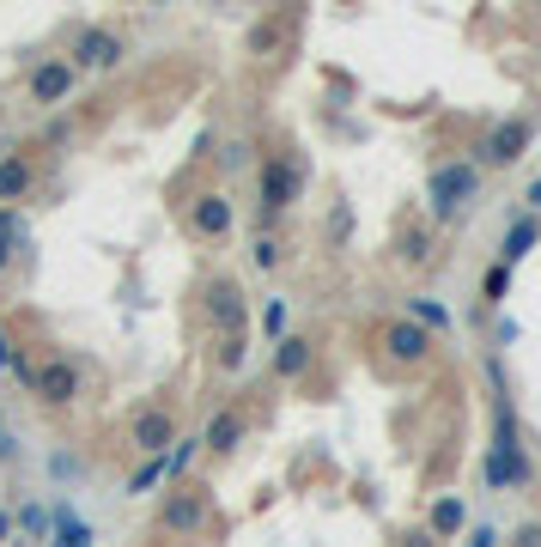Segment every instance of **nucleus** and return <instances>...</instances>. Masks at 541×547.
Segmentation results:
<instances>
[{
    "label": "nucleus",
    "instance_id": "obj_1",
    "mask_svg": "<svg viewBox=\"0 0 541 547\" xmlns=\"http://www.w3.org/2000/svg\"><path fill=\"white\" fill-rule=\"evenodd\" d=\"M31 383H37V396H43V408H67V402H80V389H86V377H80V365H73L67 353H49L37 371H31Z\"/></svg>",
    "mask_w": 541,
    "mask_h": 547
},
{
    "label": "nucleus",
    "instance_id": "obj_2",
    "mask_svg": "<svg viewBox=\"0 0 541 547\" xmlns=\"http://www.w3.org/2000/svg\"><path fill=\"white\" fill-rule=\"evenodd\" d=\"M481 189L475 165H438L432 171V219H456V207H469Z\"/></svg>",
    "mask_w": 541,
    "mask_h": 547
},
{
    "label": "nucleus",
    "instance_id": "obj_3",
    "mask_svg": "<svg viewBox=\"0 0 541 547\" xmlns=\"http://www.w3.org/2000/svg\"><path fill=\"white\" fill-rule=\"evenodd\" d=\"M207 323L219 329V341L225 335H250V304H244L238 280H213L207 286Z\"/></svg>",
    "mask_w": 541,
    "mask_h": 547
},
{
    "label": "nucleus",
    "instance_id": "obj_4",
    "mask_svg": "<svg viewBox=\"0 0 541 547\" xmlns=\"http://www.w3.org/2000/svg\"><path fill=\"white\" fill-rule=\"evenodd\" d=\"M298 183H304V171H298L292 159H268V165H262V219H268V225L298 201Z\"/></svg>",
    "mask_w": 541,
    "mask_h": 547
},
{
    "label": "nucleus",
    "instance_id": "obj_5",
    "mask_svg": "<svg viewBox=\"0 0 541 547\" xmlns=\"http://www.w3.org/2000/svg\"><path fill=\"white\" fill-rule=\"evenodd\" d=\"M122 61V37L116 31H80V37H73V73H110Z\"/></svg>",
    "mask_w": 541,
    "mask_h": 547
},
{
    "label": "nucleus",
    "instance_id": "obj_6",
    "mask_svg": "<svg viewBox=\"0 0 541 547\" xmlns=\"http://www.w3.org/2000/svg\"><path fill=\"white\" fill-rule=\"evenodd\" d=\"M201 523H207V493H201V487H177V493H165L159 529H171V535H195Z\"/></svg>",
    "mask_w": 541,
    "mask_h": 547
},
{
    "label": "nucleus",
    "instance_id": "obj_7",
    "mask_svg": "<svg viewBox=\"0 0 541 547\" xmlns=\"http://www.w3.org/2000/svg\"><path fill=\"white\" fill-rule=\"evenodd\" d=\"M535 481V468H529V456H523V444H493V456H487V487H529Z\"/></svg>",
    "mask_w": 541,
    "mask_h": 547
},
{
    "label": "nucleus",
    "instance_id": "obj_8",
    "mask_svg": "<svg viewBox=\"0 0 541 547\" xmlns=\"http://www.w3.org/2000/svg\"><path fill=\"white\" fill-rule=\"evenodd\" d=\"M523 146H529V122H523V116H511V122H499V128L487 134L481 159H487V165H517V159H523Z\"/></svg>",
    "mask_w": 541,
    "mask_h": 547
},
{
    "label": "nucleus",
    "instance_id": "obj_9",
    "mask_svg": "<svg viewBox=\"0 0 541 547\" xmlns=\"http://www.w3.org/2000/svg\"><path fill=\"white\" fill-rule=\"evenodd\" d=\"M134 444H140L146 456H165V450L177 444V420H171V408H146V414L134 420Z\"/></svg>",
    "mask_w": 541,
    "mask_h": 547
},
{
    "label": "nucleus",
    "instance_id": "obj_10",
    "mask_svg": "<svg viewBox=\"0 0 541 547\" xmlns=\"http://www.w3.org/2000/svg\"><path fill=\"white\" fill-rule=\"evenodd\" d=\"M73 80H80V73H73V61H43V67L31 73V98H37V104H67Z\"/></svg>",
    "mask_w": 541,
    "mask_h": 547
},
{
    "label": "nucleus",
    "instance_id": "obj_11",
    "mask_svg": "<svg viewBox=\"0 0 541 547\" xmlns=\"http://www.w3.org/2000/svg\"><path fill=\"white\" fill-rule=\"evenodd\" d=\"M189 225H195V238H225V231H231V201H225L219 189H213V195H195Z\"/></svg>",
    "mask_w": 541,
    "mask_h": 547
},
{
    "label": "nucleus",
    "instance_id": "obj_12",
    "mask_svg": "<svg viewBox=\"0 0 541 547\" xmlns=\"http://www.w3.org/2000/svg\"><path fill=\"white\" fill-rule=\"evenodd\" d=\"M383 347H390L396 359H408V365H420V359L432 353V335H426L420 323H408V317H402V323H390V329H383Z\"/></svg>",
    "mask_w": 541,
    "mask_h": 547
},
{
    "label": "nucleus",
    "instance_id": "obj_13",
    "mask_svg": "<svg viewBox=\"0 0 541 547\" xmlns=\"http://www.w3.org/2000/svg\"><path fill=\"white\" fill-rule=\"evenodd\" d=\"M535 244H541V219H535V213H523V219L505 231V244H499V262H505V268H517V262H523Z\"/></svg>",
    "mask_w": 541,
    "mask_h": 547
},
{
    "label": "nucleus",
    "instance_id": "obj_14",
    "mask_svg": "<svg viewBox=\"0 0 541 547\" xmlns=\"http://www.w3.org/2000/svg\"><path fill=\"white\" fill-rule=\"evenodd\" d=\"M37 183V165L25 159V152H13V159H0V201H25Z\"/></svg>",
    "mask_w": 541,
    "mask_h": 547
},
{
    "label": "nucleus",
    "instance_id": "obj_15",
    "mask_svg": "<svg viewBox=\"0 0 541 547\" xmlns=\"http://www.w3.org/2000/svg\"><path fill=\"white\" fill-rule=\"evenodd\" d=\"M238 438H244V414H238V408H219V414L207 420V432H201V444L219 450V456H225V450H238Z\"/></svg>",
    "mask_w": 541,
    "mask_h": 547
},
{
    "label": "nucleus",
    "instance_id": "obj_16",
    "mask_svg": "<svg viewBox=\"0 0 541 547\" xmlns=\"http://www.w3.org/2000/svg\"><path fill=\"white\" fill-rule=\"evenodd\" d=\"M274 371L280 377H304V371H311V341H304V335H280L274 341Z\"/></svg>",
    "mask_w": 541,
    "mask_h": 547
},
{
    "label": "nucleus",
    "instance_id": "obj_17",
    "mask_svg": "<svg viewBox=\"0 0 541 547\" xmlns=\"http://www.w3.org/2000/svg\"><path fill=\"white\" fill-rule=\"evenodd\" d=\"M462 523H469V505H462L456 493H444V499L432 505V523H426V529H432V541H444V535H462Z\"/></svg>",
    "mask_w": 541,
    "mask_h": 547
},
{
    "label": "nucleus",
    "instance_id": "obj_18",
    "mask_svg": "<svg viewBox=\"0 0 541 547\" xmlns=\"http://www.w3.org/2000/svg\"><path fill=\"white\" fill-rule=\"evenodd\" d=\"M165 475H171V468H165V456H146V462L134 468V475H128V487H122V493H128V499H146V493L159 487Z\"/></svg>",
    "mask_w": 541,
    "mask_h": 547
},
{
    "label": "nucleus",
    "instance_id": "obj_19",
    "mask_svg": "<svg viewBox=\"0 0 541 547\" xmlns=\"http://www.w3.org/2000/svg\"><path fill=\"white\" fill-rule=\"evenodd\" d=\"M49 523L61 529V535H55V547H92V529H86L80 517H73L67 505H55V511H49Z\"/></svg>",
    "mask_w": 541,
    "mask_h": 547
},
{
    "label": "nucleus",
    "instance_id": "obj_20",
    "mask_svg": "<svg viewBox=\"0 0 541 547\" xmlns=\"http://www.w3.org/2000/svg\"><path fill=\"white\" fill-rule=\"evenodd\" d=\"M408 323H420L426 335H432V329L444 335V329H450V310H444L438 298H408Z\"/></svg>",
    "mask_w": 541,
    "mask_h": 547
},
{
    "label": "nucleus",
    "instance_id": "obj_21",
    "mask_svg": "<svg viewBox=\"0 0 541 547\" xmlns=\"http://www.w3.org/2000/svg\"><path fill=\"white\" fill-rule=\"evenodd\" d=\"M244 359H250V335H225L219 341V371H244Z\"/></svg>",
    "mask_w": 541,
    "mask_h": 547
},
{
    "label": "nucleus",
    "instance_id": "obj_22",
    "mask_svg": "<svg viewBox=\"0 0 541 547\" xmlns=\"http://www.w3.org/2000/svg\"><path fill=\"white\" fill-rule=\"evenodd\" d=\"M505 292H511V268H505V262H493V268H487V280H481V298H487V304H505Z\"/></svg>",
    "mask_w": 541,
    "mask_h": 547
},
{
    "label": "nucleus",
    "instance_id": "obj_23",
    "mask_svg": "<svg viewBox=\"0 0 541 547\" xmlns=\"http://www.w3.org/2000/svg\"><path fill=\"white\" fill-rule=\"evenodd\" d=\"M13 238H19V213H13V207H0V268L13 262Z\"/></svg>",
    "mask_w": 541,
    "mask_h": 547
},
{
    "label": "nucleus",
    "instance_id": "obj_24",
    "mask_svg": "<svg viewBox=\"0 0 541 547\" xmlns=\"http://www.w3.org/2000/svg\"><path fill=\"white\" fill-rule=\"evenodd\" d=\"M13 523H19L25 535H43V529H49V505H37V499H31V505H25V511H19Z\"/></svg>",
    "mask_w": 541,
    "mask_h": 547
},
{
    "label": "nucleus",
    "instance_id": "obj_25",
    "mask_svg": "<svg viewBox=\"0 0 541 547\" xmlns=\"http://www.w3.org/2000/svg\"><path fill=\"white\" fill-rule=\"evenodd\" d=\"M250 256H256V268H262V274H274V268H280V244H274V238H256V250H250Z\"/></svg>",
    "mask_w": 541,
    "mask_h": 547
},
{
    "label": "nucleus",
    "instance_id": "obj_26",
    "mask_svg": "<svg viewBox=\"0 0 541 547\" xmlns=\"http://www.w3.org/2000/svg\"><path fill=\"white\" fill-rule=\"evenodd\" d=\"M219 165H225V171H238V165H250V146H244V140H231V146L219 152Z\"/></svg>",
    "mask_w": 541,
    "mask_h": 547
},
{
    "label": "nucleus",
    "instance_id": "obj_27",
    "mask_svg": "<svg viewBox=\"0 0 541 547\" xmlns=\"http://www.w3.org/2000/svg\"><path fill=\"white\" fill-rule=\"evenodd\" d=\"M262 323H268V335H280V329H286V298H268V310H262Z\"/></svg>",
    "mask_w": 541,
    "mask_h": 547
},
{
    "label": "nucleus",
    "instance_id": "obj_28",
    "mask_svg": "<svg viewBox=\"0 0 541 547\" xmlns=\"http://www.w3.org/2000/svg\"><path fill=\"white\" fill-rule=\"evenodd\" d=\"M462 547H499V529H493V523H475V529H469V541H462Z\"/></svg>",
    "mask_w": 541,
    "mask_h": 547
},
{
    "label": "nucleus",
    "instance_id": "obj_29",
    "mask_svg": "<svg viewBox=\"0 0 541 547\" xmlns=\"http://www.w3.org/2000/svg\"><path fill=\"white\" fill-rule=\"evenodd\" d=\"M274 43H280V25H256L250 31V49H274Z\"/></svg>",
    "mask_w": 541,
    "mask_h": 547
},
{
    "label": "nucleus",
    "instance_id": "obj_30",
    "mask_svg": "<svg viewBox=\"0 0 541 547\" xmlns=\"http://www.w3.org/2000/svg\"><path fill=\"white\" fill-rule=\"evenodd\" d=\"M517 547H541V523H523L517 529Z\"/></svg>",
    "mask_w": 541,
    "mask_h": 547
},
{
    "label": "nucleus",
    "instance_id": "obj_31",
    "mask_svg": "<svg viewBox=\"0 0 541 547\" xmlns=\"http://www.w3.org/2000/svg\"><path fill=\"white\" fill-rule=\"evenodd\" d=\"M13 535H19V523H13V511H7V505H0V541H13Z\"/></svg>",
    "mask_w": 541,
    "mask_h": 547
},
{
    "label": "nucleus",
    "instance_id": "obj_32",
    "mask_svg": "<svg viewBox=\"0 0 541 547\" xmlns=\"http://www.w3.org/2000/svg\"><path fill=\"white\" fill-rule=\"evenodd\" d=\"M0 462H19V444H13L7 432H0Z\"/></svg>",
    "mask_w": 541,
    "mask_h": 547
},
{
    "label": "nucleus",
    "instance_id": "obj_33",
    "mask_svg": "<svg viewBox=\"0 0 541 547\" xmlns=\"http://www.w3.org/2000/svg\"><path fill=\"white\" fill-rule=\"evenodd\" d=\"M408 547H432V529H414V535H408Z\"/></svg>",
    "mask_w": 541,
    "mask_h": 547
},
{
    "label": "nucleus",
    "instance_id": "obj_34",
    "mask_svg": "<svg viewBox=\"0 0 541 547\" xmlns=\"http://www.w3.org/2000/svg\"><path fill=\"white\" fill-rule=\"evenodd\" d=\"M529 207H541V177H535V183H529Z\"/></svg>",
    "mask_w": 541,
    "mask_h": 547
}]
</instances>
